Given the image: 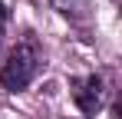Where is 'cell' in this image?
<instances>
[{"mask_svg": "<svg viewBox=\"0 0 122 119\" xmlns=\"http://www.w3.org/2000/svg\"><path fill=\"white\" fill-rule=\"evenodd\" d=\"M73 103L76 109L86 113V116H96L102 106V79L99 76H86V79H76L73 83Z\"/></svg>", "mask_w": 122, "mask_h": 119, "instance_id": "obj_2", "label": "cell"}, {"mask_svg": "<svg viewBox=\"0 0 122 119\" xmlns=\"http://www.w3.org/2000/svg\"><path fill=\"white\" fill-rule=\"evenodd\" d=\"M36 66H40L36 46H33V43H20V46L7 56L3 70H0V83H3V89L17 93V89H23V86H30L33 76H36Z\"/></svg>", "mask_w": 122, "mask_h": 119, "instance_id": "obj_1", "label": "cell"}, {"mask_svg": "<svg viewBox=\"0 0 122 119\" xmlns=\"http://www.w3.org/2000/svg\"><path fill=\"white\" fill-rule=\"evenodd\" d=\"M7 23H10V10H7L3 0H0V43H3V33H7Z\"/></svg>", "mask_w": 122, "mask_h": 119, "instance_id": "obj_3", "label": "cell"}]
</instances>
